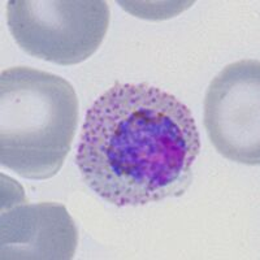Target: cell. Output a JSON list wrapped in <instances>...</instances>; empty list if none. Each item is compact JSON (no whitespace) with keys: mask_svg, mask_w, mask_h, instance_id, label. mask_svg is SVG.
Masks as SVG:
<instances>
[{"mask_svg":"<svg viewBox=\"0 0 260 260\" xmlns=\"http://www.w3.org/2000/svg\"><path fill=\"white\" fill-rule=\"evenodd\" d=\"M199 151L186 104L148 83L115 82L86 112L76 162L102 199L137 207L181 197Z\"/></svg>","mask_w":260,"mask_h":260,"instance_id":"6da1fadb","label":"cell"},{"mask_svg":"<svg viewBox=\"0 0 260 260\" xmlns=\"http://www.w3.org/2000/svg\"><path fill=\"white\" fill-rule=\"evenodd\" d=\"M78 124L73 86L30 67L6 69L0 77V162L27 180L57 175Z\"/></svg>","mask_w":260,"mask_h":260,"instance_id":"7a4b0ae2","label":"cell"},{"mask_svg":"<svg viewBox=\"0 0 260 260\" xmlns=\"http://www.w3.org/2000/svg\"><path fill=\"white\" fill-rule=\"evenodd\" d=\"M104 0H9L7 24L22 51L57 65L91 57L110 26Z\"/></svg>","mask_w":260,"mask_h":260,"instance_id":"3957f363","label":"cell"},{"mask_svg":"<svg viewBox=\"0 0 260 260\" xmlns=\"http://www.w3.org/2000/svg\"><path fill=\"white\" fill-rule=\"evenodd\" d=\"M260 62L226 65L208 86L204 126L216 151L232 161L260 164Z\"/></svg>","mask_w":260,"mask_h":260,"instance_id":"277c9868","label":"cell"},{"mask_svg":"<svg viewBox=\"0 0 260 260\" xmlns=\"http://www.w3.org/2000/svg\"><path fill=\"white\" fill-rule=\"evenodd\" d=\"M0 243L3 260H71L78 232L65 206L53 202L30 204L24 189L2 175Z\"/></svg>","mask_w":260,"mask_h":260,"instance_id":"5b68a950","label":"cell"}]
</instances>
